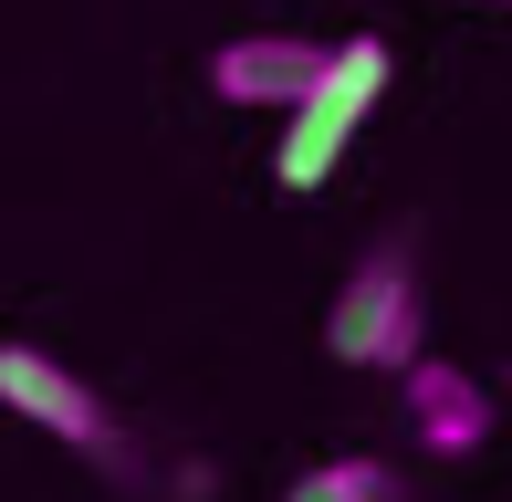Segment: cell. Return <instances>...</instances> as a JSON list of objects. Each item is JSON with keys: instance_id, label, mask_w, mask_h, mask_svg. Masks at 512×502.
<instances>
[{"instance_id": "6", "label": "cell", "mask_w": 512, "mask_h": 502, "mask_svg": "<svg viewBox=\"0 0 512 502\" xmlns=\"http://www.w3.org/2000/svg\"><path fill=\"white\" fill-rule=\"evenodd\" d=\"M324 492L335 502H398V471L387 461H324Z\"/></svg>"}, {"instance_id": "3", "label": "cell", "mask_w": 512, "mask_h": 502, "mask_svg": "<svg viewBox=\"0 0 512 502\" xmlns=\"http://www.w3.org/2000/svg\"><path fill=\"white\" fill-rule=\"evenodd\" d=\"M0 408H21V429H53L63 450H105L115 440L105 398L63 367L53 346H0Z\"/></svg>"}, {"instance_id": "4", "label": "cell", "mask_w": 512, "mask_h": 502, "mask_svg": "<svg viewBox=\"0 0 512 502\" xmlns=\"http://www.w3.org/2000/svg\"><path fill=\"white\" fill-rule=\"evenodd\" d=\"M398 387H408V429H418V450H439V461H471V450L492 440V387H481L471 367H450V356L418 346L408 367H398Z\"/></svg>"}, {"instance_id": "7", "label": "cell", "mask_w": 512, "mask_h": 502, "mask_svg": "<svg viewBox=\"0 0 512 502\" xmlns=\"http://www.w3.org/2000/svg\"><path fill=\"white\" fill-rule=\"evenodd\" d=\"M283 502H335V492H324V471H304V482H293Z\"/></svg>"}, {"instance_id": "2", "label": "cell", "mask_w": 512, "mask_h": 502, "mask_svg": "<svg viewBox=\"0 0 512 502\" xmlns=\"http://www.w3.org/2000/svg\"><path fill=\"white\" fill-rule=\"evenodd\" d=\"M418 346H429V293H418V262H408V241H377L356 272H345V293L324 304V356H335V367L398 377Z\"/></svg>"}, {"instance_id": "5", "label": "cell", "mask_w": 512, "mask_h": 502, "mask_svg": "<svg viewBox=\"0 0 512 502\" xmlns=\"http://www.w3.org/2000/svg\"><path fill=\"white\" fill-rule=\"evenodd\" d=\"M324 53H335V42H293V32L220 42V63H209V95H220V105H251V116H283V105L324 74Z\"/></svg>"}, {"instance_id": "8", "label": "cell", "mask_w": 512, "mask_h": 502, "mask_svg": "<svg viewBox=\"0 0 512 502\" xmlns=\"http://www.w3.org/2000/svg\"><path fill=\"white\" fill-rule=\"evenodd\" d=\"M481 11H512V0H481Z\"/></svg>"}, {"instance_id": "1", "label": "cell", "mask_w": 512, "mask_h": 502, "mask_svg": "<svg viewBox=\"0 0 512 502\" xmlns=\"http://www.w3.org/2000/svg\"><path fill=\"white\" fill-rule=\"evenodd\" d=\"M377 95H387V42H377V32L335 42V53H324V74L283 105V157H272V178H283L293 199H314L324 178H335V157L356 147V126L377 116Z\"/></svg>"}]
</instances>
